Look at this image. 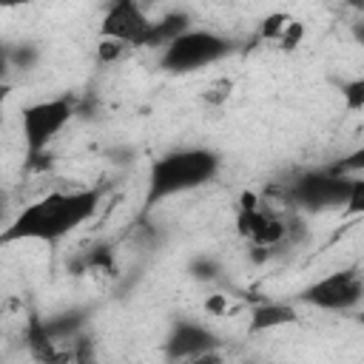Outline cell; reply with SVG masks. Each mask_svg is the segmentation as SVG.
Segmentation results:
<instances>
[{"label":"cell","mask_w":364,"mask_h":364,"mask_svg":"<svg viewBox=\"0 0 364 364\" xmlns=\"http://www.w3.org/2000/svg\"><path fill=\"white\" fill-rule=\"evenodd\" d=\"M97 191H54L23 208L0 233V242H54L80 228L97 210Z\"/></svg>","instance_id":"6da1fadb"},{"label":"cell","mask_w":364,"mask_h":364,"mask_svg":"<svg viewBox=\"0 0 364 364\" xmlns=\"http://www.w3.org/2000/svg\"><path fill=\"white\" fill-rule=\"evenodd\" d=\"M219 168V159L210 151L202 148H188L179 154H168L159 162H154L151 168V179H148V199H162L188 188H196L202 182H208Z\"/></svg>","instance_id":"7a4b0ae2"},{"label":"cell","mask_w":364,"mask_h":364,"mask_svg":"<svg viewBox=\"0 0 364 364\" xmlns=\"http://www.w3.org/2000/svg\"><path fill=\"white\" fill-rule=\"evenodd\" d=\"M228 40L213 34V31H199V28H185L179 37H173L165 51H162V65L168 71H193L208 63H216L219 57L228 54Z\"/></svg>","instance_id":"3957f363"},{"label":"cell","mask_w":364,"mask_h":364,"mask_svg":"<svg viewBox=\"0 0 364 364\" xmlns=\"http://www.w3.org/2000/svg\"><path fill=\"white\" fill-rule=\"evenodd\" d=\"M68 119H71V102L63 97L28 105L20 117V128H23V139H26L28 154L46 151V145L68 125Z\"/></svg>","instance_id":"277c9868"},{"label":"cell","mask_w":364,"mask_h":364,"mask_svg":"<svg viewBox=\"0 0 364 364\" xmlns=\"http://www.w3.org/2000/svg\"><path fill=\"white\" fill-rule=\"evenodd\" d=\"M358 299H361V279L358 273H350V270L330 273L304 290V301L321 310H344Z\"/></svg>","instance_id":"5b68a950"},{"label":"cell","mask_w":364,"mask_h":364,"mask_svg":"<svg viewBox=\"0 0 364 364\" xmlns=\"http://www.w3.org/2000/svg\"><path fill=\"white\" fill-rule=\"evenodd\" d=\"M148 14L139 6V0H114L102 17L100 34L102 37H117L125 40L128 46H139L145 28H148Z\"/></svg>","instance_id":"8992f818"},{"label":"cell","mask_w":364,"mask_h":364,"mask_svg":"<svg viewBox=\"0 0 364 364\" xmlns=\"http://www.w3.org/2000/svg\"><path fill=\"white\" fill-rule=\"evenodd\" d=\"M188 28V17L185 14H165L162 20H148V28L139 40L142 48H156V46H168L173 37H179Z\"/></svg>","instance_id":"52a82bcc"},{"label":"cell","mask_w":364,"mask_h":364,"mask_svg":"<svg viewBox=\"0 0 364 364\" xmlns=\"http://www.w3.org/2000/svg\"><path fill=\"white\" fill-rule=\"evenodd\" d=\"M293 321H296V310L290 304L273 301V304H262V307L253 310L250 330L262 333V330H276V327H284V324H293Z\"/></svg>","instance_id":"ba28073f"},{"label":"cell","mask_w":364,"mask_h":364,"mask_svg":"<svg viewBox=\"0 0 364 364\" xmlns=\"http://www.w3.org/2000/svg\"><path fill=\"white\" fill-rule=\"evenodd\" d=\"M290 20H293V14H287V11H273V14H267V17L259 23V40H264L267 46H276L279 37L284 34V28L290 26Z\"/></svg>","instance_id":"9c48e42d"},{"label":"cell","mask_w":364,"mask_h":364,"mask_svg":"<svg viewBox=\"0 0 364 364\" xmlns=\"http://www.w3.org/2000/svg\"><path fill=\"white\" fill-rule=\"evenodd\" d=\"M233 94V80L230 77H213L205 91H202V102L210 105V108H222Z\"/></svg>","instance_id":"30bf717a"},{"label":"cell","mask_w":364,"mask_h":364,"mask_svg":"<svg viewBox=\"0 0 364 364\" xmlns=\"http://www.w3.org/2000/svg\"><path fill=\"white\" fill-rule=\"evenodd\" d=\"M128 48H131V46H128L125 40L102 37V34H100V43H97V60H100V63H105V65L119 63V60L125 57V51H128Z\"/></svg>","instance_id":"8fae6325"},{"label":"cell","mask_w":364,"mask_h":364,"mask_svg":"<svg viewBox=\"0 0 364 364\" xmlns=\"http://www.w3.org/2000/svg\"><path fill=\"white\" fill-rule=\"evenodd\" d=\"M304 34H307V28H304V23L301 20H290V26L284 28V34L279 37V43H276V48L279 51H296L301 43H304Z\"/></svg>","instance_id":"7c38bea8"},{"label":"cell","mask_w":364,"mask_h":364,"mask_svg":"<svg viewBox=\"0 0 364 364\" xmlns=\"http://www.w3.org/2000/svg\"><path fill=\"white\" fill-rule=\"evenodd\" d=\"M205 310L210 313V316H228V310H230V301H228V296H213V299H208L205 301Z\"/></svg>","instance_id":"4fadbf2b"},{"label":"cell","mask_w":364,"mask_h":364,"mask_svg":"<svg viewBox=\"0 0 364 364\" xmlns=\"http://www.w3.org/2000/svg\"><path fill=\"white\" fill-rule=\"evenodd\" d=\"M344 94H347L350 108H353V111H358V108H361V102H364V82H361V80H355Z\"/></svg>","instance_id":"5bb4252c"},{"label":"cell","mask_w":364,"mask_h":364,"mask_svg":"<svg viewBox=\"0 0 364 364\" xmlns=\"http://www.w3.org/2000/svg\"><path fill=\"white\" fill-rule=\"evenodd\" d=\"M34 0H0V9H23V6H31Z\"/></svg>","instance_id":"9a60e30c"},{"label":"cell","mask_w":364,"mask_h":364,"mask_svg":"<svg viewBox=\"0 0 364 364\" xmlns=\"http://www.w3.org/2000/svg\"><path fill=\"white\" fill-rule=\"evenodd\" d=\"M353 3H355V6H358V3H361V0H353Z\"/></svg>","instance_id":"2e32d148"}]
</instances>
